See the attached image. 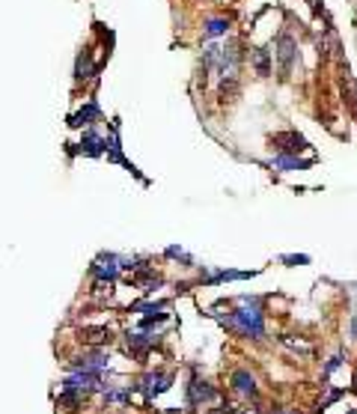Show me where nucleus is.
Returning <instances> with one entry per match:
<instances>
[{
    "label": "nucleus",
    "instance_id": "obj_5",
    "mask_svg": "<svg viewBox=\"0 0 357 414\" xmlns=\"http://www.w3.org/2000/svg\"><path fill=\"white\" fill-rule=\"evenodd\" d=\"M227 27H229L227 21H212V24H209V33H224Z\"/></svg>",
    "mask_w": 357,
    "mask_h": 414
},
{
    "label": "nucleus",
    "instance_id": "obj_3",
    "mask_svg": "<svg viewBox=\"0 0 357 414\" xmlns=\"http://www.w3.org/2000/svg\"><path fill=\"white\" fill-rule=\"evenodd\" d=\"M283 343H286V346H292V349H298V352H310V343H304V340H295V337H283Z\"/></svg>",
    "mask_w": 357,
    "mask_h": 414
},
{
    "label": "nucleus",
    "instance_id": "obj_2",
    "mask_svg": "<svg viewBox=\"0 0 357 414\" xmlns=\"http://www.w3.org/2000/svg\"><path fill=\"white\" fill-rule=\"evenodd\" d=\"M253 63H257L259 75H268V54H265V51H257V54H253Z\"/></svg>",
    "mask_w": 357,
    "mask_h": 414
},
{
    "label": "nucleus",
    "instance_id": "obj_4",
    "mask_svg": "<svg viewBox=\"0 0 357 414\" xmlns=\"http://www.w3.org/2000/svg\"><path fill=\"white\" fill-rule=\"evenodd\" d=\"M110 334H105V331H87V337H83V340H87V343H105Z\"/></svg>",
    "mask_w": 357,
    "mask_h": 414
},
{
    "label": "nucleus",
    "instance_id": "obj_6",
    "mask_svg": "<svg viewBox=\"0 0 357 414\" xmlns=\"http://www.w3.org/2000/svg\"><path fill=\"white\" fill-rule=\"evenodd\" d=\"M351 334L357 337V316H354V322H351Z\"/></svg>",
    "mask_w": 357,
    "mask_h": 414
},
{
    "label": "nucleus",
    "instance_id": "obj_1",
    "mask_svg": "<svg viewBox=\"0 0 357 414\" xmlns=\"http://www.w3.org/2000/svg\"><path fill=\"white\" fill-rule=\"evenodd\" d=\"M277 57H280V72H283V75L292 72V66H295V60H298V48H295V42H292V36H280Z\"/></svg>",
    "mask_w": 357,
    "mask_h": 414
}]
</instances>
